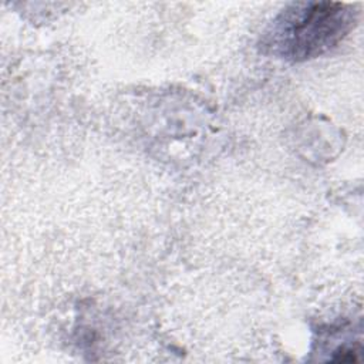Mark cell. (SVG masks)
Returning <instances> with one entry per match:
<instances>
[{"label":"cell","instance_id":"1","mask_svg":"<svg viewBox=\"0 0 364 364\" xmlns=\"http://www.w3.org/2000/svg\"><path fill=\"white\" fill-rule=\"evenodd\" d=\"M355 20L357 13L347 3H291L273 21L267 46L283 58L309 60L338 44L354 27Z\"/></svg>","mask_w":364,"mask_h":364}]
</instances>
